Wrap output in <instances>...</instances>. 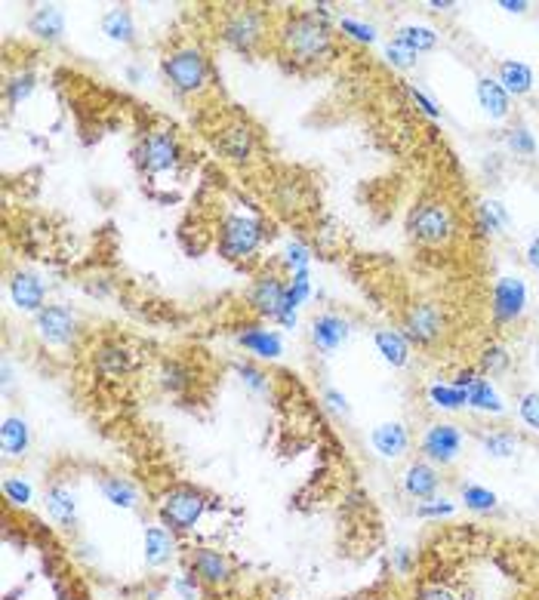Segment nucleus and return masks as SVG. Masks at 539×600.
Here are the masks:
<instances>
[{
  "label": "nucleus",
  "mask_w": 539,
  "mask_h": 600,
  "mask_svg": "<svg viewBox=\"0 0 539 600\" xmlns=\"http://www.w3.org/2000/svg\"><path fill=\"white\" fill-rule=\"evenodd\" d=\"M207 508H210V496L201 487H194V483H173L170 489H163L158 502L161 524L173 529L176 536L191 533L201 524V518L207 514Z\"/></svg>",
  "instance_id": "nucleus-4"
},
{
  "label": "nucleus",
  "mask_w": 539,
  "mask_h": 600,
  "mask_svg": "<svg viewBox=\"0 0 539 600\" xmlns=\"http://www.w3.org/2000/svg\"><path fill=\"white\" fill-rule=\"evenodd\" d=\"M407 231H410V237L423 247H444L456 235V213H453L450 204H444V200H437V198L419 200V204L410 209Z\"/></svg>",
  "instance_id": "nucleus-7"
},
{
  "label": "nucleus",
  "mask_w": 539,
  "mask_h": 600,
  "mask_svg": "<svg viewBox=\"0 0 539 600\" xmlns=\"http://www.w3.org/2000/svg\"><path fill=\"white\" fill-rule=\"evenodd\" d=\"M0 447L6 459H22L31 450V425L22 416H4L0 425Z\"/></svg>",
  "instance_id": "nucleus-21"
},
{
  "label": "nucleus",
  "mask_w": 539,
  "mask_h": 600,
  "mask_svg": "<svg viewBox=\"0 0 539 600\" xmlns=\"http://www.w3.org/2000/svg\"><path fill=\"white\" fill-rule=\"evenodd\" d=\"M10 299H13V305L19 311H25V315H37V311L46 308L44 280L37 275H31V271H15L10 280Z\"/></svg>",
  "instance_id": "nucleus-17"
},
{
  "label": "nucleus",
  "mask_w": 539,
  "mask_h": 600,
  "mask_svg": "<svg viewBox=\"0 0 539 600\" xmlns=\"http://www.w3.org/2000/svg\"><path fill=\"white\" fill-rule=\"evenodd\" d=\"M275 204H278V209H287V213H293V209H306L309 185L299 182V179H293V176H284L278 182V189H275Z\"/></svg>",
  "instance_id": "nucleus-31"
},
{
  "label": "nucleus",
  "mask_w": 539,
  "mask_h": 600,
  "mask_svg": "<svg viewBox=\"0 0 539 600\" xmlns=\"http://www.w3.org/2000/svg\"><path fill=\"white\" fill-rule=\"evenodd\" d=\"M238 345L250 352L260 361H278L284 354V342H280V333L278 330H269V326H244L238 333Z\"/></svg>",
  "instance_id": "nucleus-18"
},
{
  "label": "nucleus",
  "mask_w": 539,
  "mask_h": 600,
  "mask_svg": "<svg viewBox=\"0 0 539 600\" xmlns=\"http://www.w3.org/2000/svg\"><path fill=\"white\" fill-rule=\"evenodd\" d=\"M46 514L56 520L59 527H74L77 520V496L65 483H53L46 489Z\"/></svg>",
  "instance_id": "nucleus-22"
},
{
  "label": "nucleus",
  "mask_w": 539,
  "mask_h": 600,
  "mask_svg": "<svg viewBox=\"0 0 539 600\" xmlns=\"http://www.w3.org/2000/svg\"><path fill=\"white\" fill-rule=\"evenodd\" d=\"M103 34L108 41L114 44H136V19H132V13L127 6H112L105 15H103Z\"/></svg>",
  "instance_id": "nucleus-25"
},
{
  "label": "nucleus",
  "mask_w": 539,
  "mask_h": 600,
  "mask_svg": "<svg viewBox=\"0 0 539 600\" xmlns=\"http://www.w3.org/2000/svg\"><path fill=\"white\" fill-rule=\"evenodd\" d=\"M478 216H481V228L484 231H499L505 222H509V216H505V209L496 204V200H484L478 207Z\"/></svg>",
  "instance_id": "nucleus-40"
},
{
  "label": "nucleus",
  "mask_w": 539,
  "mask_h": 600,
  "mask_svg": "<svg viewBox=\"0 0 539 600\" xmlns=\"http://www.w3.org/2000/svg\"><path fill=\"white\" fill-rule=\"evenodd\" d=\"M527 265L539 271V237L530 240V247H527Z\"/></svg>",
  "instance_id": "nucleus-53"
},
{
  "label": "nucleus",
  "mask_w": 539,
  "mask_h": 600,
  "mask_svg": "<svg viewBox=\"0 0 539 600\" xmlns=\"http://www.w3.org/2000/svg\"><path fill=\"white\" fill-rule=\"evenodd\" d=\"M158 379L170 394H179V392H185V388L191 385V370L185 363H179V361H163Z\"/></svg>",
  "instance_id": "nucleus-34"
},
{
  "label": "nucleus",
  "mask_w": 539,
  "mask_h": 600,
  "mask_svg": "<svg viewBox=\"0 0 539 600\" xmlns=\"http://www.w3.org/2000/svg\"><path fill=\"white\" fill-rule=\"evenodd\" d=\"M499 83H503V90L514 92V96H524V92H530V87H534V72L524 65V62H514V59H505L499 62Z\"/></svg>",
  "instance_id": "nucleus-30"
},
{
  "label": "nucleus",
  "mask_w": 539,
  "mask_h": 600,
  "mask_svg": "<svg viewBox=\"0 0 539 600\" xmlns=\"http://www.w3.org/2000/svg\"><path fill=\"white\" fill-rule=\"evenodd\" d=\"M284 262H287V268H290V275H293V271L309 268V262H311L309 247L299 244V240H290V244H287V249H284Z\"/></svg>",
  "instance_id": "nucleus-45"
},
{
  "label": "nucleus",
  "mask_w": 539,
  "mask_h": 600,
  "mask_svg": "<svg viewBox=\"0 0 539 600\" xmlns=\"http://www.w3.org/2000/svg\"><path fill=\"white\" fill-rule=\"evenodd\" d=\"M210 139H213L216 151L222 154V160L234 163V167H250L256 160V154H260V136L240 114L219 118L216 127L210 130Z\"/></svg>",
  "instance_id": "nucleus-8"
},
{
  "label": "nucleus",
  "mask_w": 539,
  "mask_h": 600,
  "mask_svg": "<svg viewBox=\"0 0 539 600\" xmlns=\"http://www.w3.org/2000/svg\"><path fill=\"white\" fill-rule=\"evenodd\" d=\"M407 92H410V99H413V102H416V105L423 108V111L428 114V118H437V114H441V111H437V105L432 102V99L426 96V92H419L416 87H407Z\"/></svg>",
  "instance_id": "nucleus-52"
},
{
  "label": "nucleus",
  "mask_w": 539,
  "mask_h": 600,
  "mask_svg": "<svg viewBox=\"0 0 539 600\" xmlns=\"http://www.w3.org/2000/svg\"><path fill=\"white\" fill-rule=\"evenodd\" d=\"M136 163L145 176L158 179L167 173H176L182 163V142H179L173 127H152L139 136L136 145Z\"/></svg>",
  "instance_id": "nucleus-5"
},
{
  "label": "nucleus",
  "mask_w": 539,
  "mask_h": 600,
  "mask_svg": "<svg viewBox=\"0 0 539 600\" xmlns=\"http://www.w3.org/2000/svg\"><path fill=\"white\" fill-rule=\"evenodd\" d=\"M247 305L256 311L260 317L278 321L280 326H296V308L287 293V280L278 277L275 271H265L253 280V286L247 290Z\"/></svg>",
  "instance_id": "nucleus-9"
},
{
  "label": "nucleus",
  "mask_w": 539,
  "mask_h": 600,
  "mask_svg": "<svg viewBox=\"0 0 539 600\" xmlns=\"http://www.w3.org/2000/svg\"><path fill=\"white\" fill-rule=\"evenodd\" d=\"M386 56H388V62H392L395 68H401V72H404V68H410L413 62H416V53H413L410 46H404L401 41L388 44V46H386Z\"/></svg>",
  "instance_id": "nucleus-47"
},
{
  "label": "nucleus",
  "mask_w": 539,
  "mask_h": 600,
  "mask_svg": "<svg viewBox=\"0 0 539 600\" xmlns=\"http://www.w3.org/2000/svg\"><path fill=\"white\" fill-rule=\"evenodd\" d=\"M324 403L330 407L333 412H342L346 416L348 412V401H346V394L342 392H336V388H324Z\"/></svg>",
  "instance_id": "nucleus-51"
},
{
  "label": "nucleus",
  "mask_w": 539,
  "mask_h": 600,
  "mask_svg": "<svg viewBox=\"0 0 539 600\" xmlns=\"http://www.w3.org/2000/svg\"><path fill=\"white\" fill-rule=\"evenodd\" d=\"M379 600H392V597H379Z\"/></svg>",
  "instance_id": "nucleus-56"
},
{
  "label": "nucleus",
  "mask_w": 539,
  "mask_h": 600,
  "mask_svg": "<svg viewBox=\"0 0 539 600\" xmlns=\"http://www.w3.org/2000/svg\"><path fill=\"white\" fill-rule=\"evenodd\" d=\"M287 293H290V302H293V308H299L302 302L309 299V295H311V280H309V268H302V271H293V275H290V280H287Z\"/></svg>",
  "instance_id": "nucleus-41"
},
{
  "label": "nucleus",
  "mask_w": 539,
  "mask_h": 600,
  "mask_svg": "<svg viewBox=\"0 0 539 600\" xmlns=\"http://www.w3.org/2000/svg\"><path fill=\"white\" fill-rule=\"evenodd\" d=\"M265 240V225L250 213H229L219 222V256H225L229 262H247L260 253Z\"/></svg>",
  "instance_id": "nucleus-6"
},
{
  "label": "nucleus",
  "mask_w": 539,
  "mask_h": 600,
  "mask_svg": "<svg viewBox=\"0 0 539 600\" xmlns=\"http://www.w3.org/2000/svg\"><path fill=\"white\" fill-rule=\"evenodd\" d=\"M395 41H401L404 46H410L413 53H428V50H435V44H437V34L432 28H426V25H404L401 31L395 34Z\"/></svg>",
  "instance_id": "nucleus-33"
},
{
  "label": "nucleus",
  "mask_w": 539,
  "mask_h": 600,
  "mask_svg": "<svg viewBox=\"0 0 539 600\" xmlns=\"http://www.w3.org/2000/svg\"><path fill=\"white\" fill-rule=\"evenodd\" d=\"M34 330L41 342L53 348H68L81 336V321L68 305H46L34 315Z\"/></svg>",
  "instance_id": "nucleus-10"
},
{
  "label": "nucleus",
  "mask_w": 539,
  "mask_h": 600,
  "mask_svg": "<svg viewBox=\"0 0 539 600\" xmlns=\"http://www.w3.org/2000/svg\"><path fill=\"white\" fill-rule=\"evenodd\" d=\"M437 471L428 462H413L407 471H404V489H407L410 498H419V502H428L437 493Z\"/></svg>",
  "instance_id": "nucleus-23"
},
{
  "label": "nucleus",
  "mask_w": 539,
  "mask_h": 600,
  "mask_svg": "<svg viewBox=\"0 0 539 600\" xmlns=\"http://www.w3.org/2000/svg\"><path fill=\"white\" fill-rule=\"evenodd\" d=\"M176 591H179V595H182L185 600H194V597H198V576H194V573H182V576L176 579Z\"/></svg>",
  "instance_id": "nucleus-50"
},
{
  "label": "nucleus",
  "mask_w": 539,
  "mask_h": 600,
  "mask_svg": "<svg viewBox=\"0 0 539 600\" xmlns=\"http://www.w3.org/2000/svg\"><path fill=\"white\" fill-rule=\"evenodd\" d=\"M176 533L163 524H154L145 529V564L148 566H163L176 557Z\"/></svg>",
  "instance_id": "nucleus-19"
},
{
  "label": "nucleus",
  "mask_w": 539,
  "mask_h": 600,
  "mask_svg": "<svg viewBox=\"0 0 539 600\" xmlns=\"http://www.w3.org/2000/svg\"><path fill=\"white\" fill-rule=\"evenodd\" d=\"M444 333V311L435 302H416L407 315H404V336L416 345H432Z\"/></svg>",
  "instance_id": "nucleus-11"
},
{
  "label": "nucleus",
  "mask_w": 539,
  "mask_h": 600,
  "mask_svg": "<svg viewBox=\"0 0 539 600\" xmlns=\"http://www.w3.org/2000/svg\"><path fill=\"white\" fill-rule=\"evenodd\" d=\"M28 31L44 41H59L65 34V15H62L59 6H37L28 19Z\"/></svg>",
  "instance_id": "nucleus-27"
},
{
  "label": "nucleus",
  "mask_w": 539,
  "mask_h": 600,
  "mask_svg": "<svg viewBox=\"0 0 539 600\" xmlns=\"http://www.w3.org/2000/svg\"><path fill=\"white\" fill-rule=\"evenodd\" d=\"M373 342H377V352L388 366H404L410 361V339L401 330H379Z\"/></svg>",
  "instance_id": "nucleus-26"
},
{
  "label": "nucleus",
  "mask_w": 539,
  "mask_h": 600,
  "mask_svg": "<svg viewBox=\"0 0 539 600\" xmlns=\"http://www.w3.org/2000/svg\"><path fill=\"white\" fill-rule=\"evenodd\" d=\"M339 31L342 34H348L351 41H358V44H377V28L373 25H367V22H358V19H339Z\"/></svg>",
  "instance_id": "nucleus-42"
},
{
  "label": "nucleus",
  "mask_w": 539,
  "mask_h": 600,
  "mask_svg": "<svg viewBox=\"0 0 539 600\" xmlns=\"http://www.w3.org/2000/svg\"><path fill=\"white\" fill-rule=\"evenodd\" d=\"M518 438H514V431H505V428H496V431H484L481 434V447L487 456L494 459H509L514 456V450H518Z\"/></svg>",
  "instance_id": "nucleus-32"
},
{
  "label": "nucleus",
  "mask_w": 539,
  "mask_h": 600,
  "mask_svg": "<svg viewBox=\"0 0 539 600\" xmlns=\"http://www.w3.org/2000/svg\"><path fill=\"white\" fill-rule=\"evenodd\" d=\"M370 443H373V450H377L379 456L397 459V456L407 453V447H410V431H407V428H404L401 422H386V425L373 428Z\"/></svg>",
  "instance_id": "nucleus-20"
},
{
  "label": "nucleus",
  "mask_w": 539,
  "mask_h": 600,
  "mask_svg": "<svg viewBox=\"0 0 539 600\" xmlns=\"http://www.w3.org/2000/svg\"><path fill=\"white\" fill-rule=\"evenodd\" d=\"M518 416H521V422H524L527 428L539 431V392L521 394V401H518Z\"/></svg>",
  "instance_id": "nucleus-43"
},
{
  "label": "nucleus",
  "mask_w": 539,
  "mask_h": 600,
  "mask_svg": "<svg viewBox=\"0 0 539 600\" xmlns=\"http://www.w3.org/2000/svg\"><path fill=\"white\" fill-rule=\"evenodd\" d=\"M466 392V407H475V410H484V412H503V401H499L496 388L490 385V379H484L481 373L475 376L468 385L463 388Z\"/></svg>",
  "instance_id": "nucleus-29"
},
{
  "label": "nucleus",
  "mask_w": 539,
  "mask_h": 600,
  "mask_svg": "<svg viewBox=\"0 0 539 600\" xmlns=\"http://www.w3.org/2000/svg\"><path fill=\"white\" fill-rule=\"evenodd\" d=\"M99 373L105 376H123V373H132L139 366V357L136 352L121 339H105L103 345L96 348V357H93Z\"/></svg>",
  "instance_id": "nucleus-16"
},
{
  "label": "nucleus",
  "mask_w": 539,
  "mask_h": 600,
  "mask_svg": "<svg viewBox=\"0 0 539 600\" xmlns=\"http://www.w3.org/2000/svg\"><path fill=\"white\" fill-rule=\"evenodd\" d=\"M527 308V286L521 277H499L494 286V317L499 324H512Z\"/></svg>",
  "instance_id": "nucleus-12"
},
{
  "label": "nucleus",
  "mask_w": 539,
  "mask_h": 600,
  "mask_svg": "<svg viewBox=\"0 0 539 600\" xmlns=\"http://www.w3.org/2000/svg\"><path fill=\"white\" fill-rule=\"evenodd\" d=\"M234 370H238V376L244 379L256 394H265V392H269V376H265L262 370H256L253 363H234Z\"/></svg>",
  "instance_id": "nucleus-46"
},
{
  "label": "nucleus",
  "mask_w": 539,
  "mask_h": 600,
  "mask_svg": "<svg viewBox=\"0 0 539 600\" xmlns=\"http://www.w3.org/2000/svg\"><path fill=\"white\" fill-rule=\"evenodd\" d=\"M4 498L10 505L25 508V505H31V498H34V489H31V483L25 478H6L4 480Z\"/></svg>",
  "instance_id": "nucleus-39"
},
{
  "label": "nucleus",
  "mask_w": 539,
  "mask_h": 600,
  "mask_svg": "<svg viewBox=\"0 0 539 600\" xmlns=\"http://www.w3.org/2000/svg\"><path fill=\"white\" fill-rule=\"evenodd\" d=\"M275 53L293 72H315L336 53V34L327 6L287 10L275 25Z\"/></svg>",
  "instance_id": "nucleus-1"
},
{
  "label": "nucleus",
  "mask_w": 539,
  "mask_h": 600,
  "mask_svg": "<svg viewBox=\"0 0 539 600\" xmlns=\"http://www.w3.org/2000/svg\"><path fill=\"white\" fill-rule=\"evenodd\" d=\"M413 600H456L453 591L441 582H423L416 591H413Z\"/></svg>",
  "instance_id": "nucleus-48"
},
{
  "label": "nucleus",
  "mask_w": 539,
  "mask_h": 600,
  "mask_svg": "<svg viewBox=\"0 0 539 600\" xmlns=\"http://www.w3.org/2000/svg\"><path fill=\"white\" fill-rule=\"evenodd\" d=\"M453 511H456V505L447 502V498H428V502H423L416 508L419 518H447Z\"/></svg>",
  "instance_id": "nucleus-49"
},
{
  "label": "nucleus",
  "mask_w": 539,
  "mask_h": 600,
  "mask_svg": "<svg viewBox=\"0 0 539 600\" xmlns=\"http://www.w3.org/2000/svg\"><path fill=\"white\" fill-rule=\"evenodd\" d=\"M509 363H512V357L503 345H487L478 357V373H484V376H487V373L490 376H499V373L509 370Z\"/></svg>",
  "instance_id": "nucleus-36"
},
{
  "label": "nucleus",
  "mask_w": 539,
  "mask_h": 600,
  "mask_svg": "<svg viewBox=\"0 0 539 600\" xmlns=\"http://www.w3.org/2000/svg\"><path fill=\"white\" fill-rule=\"evenodd\" d=\"M275 15L262 4H234L219 13L216 34L229 50L240 56H262L275 46Z\"/></svg>",
  "instance_id": "nucleus-2"
},
{
  "label": "nucleus",
  "mask_w": 539,
  "mask_h": 600,
  "mask_svg": "<svg viewBox=\"0 0 539 600\" xmlns=\"http://www.w3.org/2000/svg\"><path fill=\"white\" fill-rule=\"evenodd\" d=\"M428 397H432L435 407H444V410H459L466 407V392L456 385H432L428 388Z\"/></svg>",
  "instance_id": "nucleus-37"
},
{
  "label": "nucleus",
  "mask_w": 539,
  "mask_h": 600,
  "mask_svg": "<svg viewBox=\"0 0 539 600\" xmlns=\"http://www.w3.org/2000/svg\"><path fill=\"white\" fill-rule=\"evenodd\" d=\"M499 6H503V10H509V13H524L527 10L524 0H499Z\"/></svg>",
  "instance_id": "nucleus-54"
},
{
  "label": "nucleus",
  "mask_w": 539,
  "mask_h": 600,
  "mask_svg": "<svg viewBox=\"0 0 539 600\" xmlns=\"http://www.w3.org/2000/svg\"><path fill=\"white\" fill-rule=\"evenodd\" d=\"M459 447H463V431H459L456 425H450V422L432 425L426 431V438H423L426 459H432V462H441V465L453 462L456 453H459Z\"/></svg>",
  "instance_id": "nucleus-14"
},
{
  "label": "nucleus",
  "mask_w": 539,
  "mask_h": 600,
  "mask_svg": "<svg viewBox=\"0 0 539 600\" xmlns=\"http://www.w3.org/2000/svg\"><path fill=\"white\" fill-rule=\"evenodd\" d=\"M478 102L494 121L509 118V92H505L503 83L494 81V77H481L478 81Z\"/></svg>",
  "instance_id": "nucleus-28"
},
{
  "label": "nucleus",
  "mask_w": 539,
  "mask_h": 600,
  "mask_svg": "<svg viewBox=\"0 0 539 600\" xmlns=\"http://www.w3.org/2000/svg\"><path fill=\"white\" fill-rule=\"evenodd\" d=\"M348 333H351L348 321L342 315H336V311H324V315H318L315 321H311V342H315V348L324 354H333L336 348L346 345Z\"/></svg>",
  "instance_id": "nucleus-15"
},
{
  "label": "nucleus",
  "mask_w": 539,
  "mask_h": 600,
  "mask_svg": "<svg viewBox=\"0 0 539 600\" xmlns=\"http://www.w3.org/2000/svg\"><path fill=\"white\" fill-rule=\"evenodd\" d=\"M34 83H37L34 72H15L13 77H6V83H4L6 102H10L13 108L22 105L31 96V92H34Z\"/></svg>",
  "instance_id": "nucleus-35"
},
{
  "label": "nucleus",
  "mask_w": 539,
  "mask_h": 600,
  "mask_svg": "<svg viewBox=\"0 0 539 600\" xmlns=\"http://www.w3.org/2000/svg\"><path fill=\"white\" fill-rule=\"evenodd\" d=\"M189 566H191V573L198 576V582H204V585H210V588L229 585L231 576H234L231 560L216 548H194L189 557Z\"/></svg>",
  "instance_id": "nucleus-13"
},
{
  "label": "nucleus",
  "mask_w": 539,
  "mask_h": 600,
  "mask_svg": "<svg viewBox=\"0 0 539 600\" xmlns=\"http://www.w3.org/2000/svg\"><path fill=\"white\" fill-rule=\"evenodd\" d=\"M536 363H539V345H536Z\"/></svg>",
  "instance_id": "nucleus-55"
},
{
  "label": "nucleus",
  "mask_w": 539,
  "mask_h": 600,
  "mask_svg": "<svg viewBox=\"0 0 539 600\" xmlns=\"http://www.w3.org/2000/svg\"><path fill=\"white\" fill-rule=\"evenodd\" d=\"M463 498H466V508H472V511H494L496 508V493H490L487 487H478V483H466Z\"/></svg>",
  "instance_id": "nucleus-38"
},
{
  "label": "nucleus",
  "mask_w": 539,
  "mask_h": 600,
  "mask_svg": "<svg viewBox=\"0 0 539 600\" xmlns=\"http://www.w3.org/2000/svg\"><path fill=\"white\" fill-rule=\"evenodd\" d=\"M161 74L167 87L182 99L204 96L213 83V65L204 46L194 41H179L161 56Z\"/></svg>",
  "instance_id": "nucleus-3"
},
{
  "label": "nucleus",
  "mask_w": 539,
  "mask_h": 600,
  "mask_svg": "<svg viewBox=\"0 0 539 600\" xmlns=\"http://www.w3.org/2000/svg\"><path fill=\"white\" fill-rule=\"evenodd\" d=\"M99 489H103V496L114 505V508H123V511L139 508L136 483L121 478V474H103V478H99Z\"/></svg>",
  "instance_id": "nucleus-24"
},
{
  "label": "nucleus",
  "mask_w": 539,
  "mask_h": 600,
  "mask_svg": "<svg viewBox=\"0 0 539 600\" xmlns=\"http://www.w3.org/2000/svg\"><path fill=\"white\" fill-rule=\"evenodd\" d=\"M505 145H509L514 154H524V158H530V154L536 151L534 136H530V132H527L524 127H514V130L505 132Z\"/></svg>",
  "instance_id": "nucleus-44"
}]
</instances>
